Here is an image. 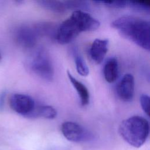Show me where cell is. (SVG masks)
<instances>
[{"instance_id":"cell-1","label":"cell","mask_w":150,"mask_h":150,"mask_svg":"<svg viewBox=\"0 0 150 150\" xmlns=\"http://www.w3.org/2000/svg\"><path fill=\"white\" fill-rule=\"evenodd\" d=\"M100 22L85 11L75 10L57 29L54 39L60 44L72 42L82 32L97 29Z\"/></svg>"},{"instance_id":"cell-2","label":"cell","mask_w":150,"mask_h":150,"mask_svg":"<svg viewBox=\"0 0 150 150\" xmlns=\"http://www.w3.org/2000/svg\"><path fill=\"white\" fill-rule=\"evenodd\" d=\"M111 26L127 39L142 49H150L149 22L144 19L130 15L121 16L111 23Z\"/></svg>"},{"instance_id":"cell-3","label":"cell","mask_w":150,"mask_h":150,"mask_svg":"<svg viewBox=\"0 0 150 150\" xmlns=\"http://www.w3.org/2000/svg\"><path fill=\"white\" fill-rule=\"evenodd\" d=\"M118 132L128 144L139 148L145 142L149 135V122L142 117L132 116L121 122Z\"/></svg>"},{"instance_id":"cell-4","label":"cell","mask_w":150,"mask_h":150,"mask_svg":"<svg viewBox=\"0 0 150 150\" xmlns=\"http://www.w3.org/2000/svg\"><path fill=\"white\" fill-rule=\"evenodd\" d=\"M29 67L36 75L46 81H51L54 76V69L50 58L43 49H37L30 56Z\"/></svg>"},{"instance_id":"cell-5","label":"cell","mask_w":150,"mask_h":150,"mask_svg":"<svg viewBox=\"0 0 150 150\" xmlns=\"http://www.w3.org/2000/svg\"><path fill=\"white\" fill-rule=\"evenodd\" d=\"M61 131L64 137L71 142H86L93 138L90 132L81 125L72 121L63 122L61 126Z\"/></svg>"},{"instance_id":"cell-6","label":"cell","mask_w":150,"mask_h":150,"mask_svg":"<svg viewBox=\"0 0 150 150\" xmlns=\"http://www.w3.org/2000/svg\"><path fill=\"white\" fill-rule=\"evenodd\" d=\"M9 104L14 111L28 118H30L37 105L32 97L20 93H15L11 96Z\"/></svg>"},{"instance_id":"cell-7","label":"cell","mask_w":150,"mask_h":150,"mask_svg":"<svg viewBox=\"0 0 150 150\" xmlns=\"http://www.w3.org/2000/svg\"><path fill=\"white\" fill-rule=\"evenodd\" d=\"M38 36L34 26L22 25L18 27L15 32L16 42L25 49H30L34 47L37 42Z\"/></svg>"},{"instance_id":"cell-8","label":"cell","mask_w":150,"mask_h":150,"mask_svg":"<svg viewBox=\"0 0 150 150\" xmlns=\"http://www.w3.org/2000/svg\"><path fill=\"white\" fill-rule=\"evenodd\" d=\"M135 80L131 74H125L117 86V93L118 97L125 102L131 101L134 95Z\"/></svg>"},{"instance_id":"cell-9","label":"cell","mask_w":150,"mask_h":150,"mask_svg":"<svg viewBox=\"0 0 150 150\" xmlns=\"http://www.w3.org/2000/svg\"><path fill=\"white\" fill-rule=\"evenodd\" d=\"M108 48V39H96L89 49V54L92 60L97 64L101 63L107 53Z\"/></svg>"},{"instance_id":"cell-10","label":"cell","mask_w":150,"mask_h":150,"mask_svg":"<svg viewBox=\"0 0 150 150\" xmlns=\"http://www.w3.org/2000/svg\"><path fill=\"white\" fill-rule=\"evenodd\" d=\"M67 74L70 81L72 84V86L74 87L78 94L81 104L83 106L88 104L90 101V94L87 88L84 84L76 79L69 71H67Z\"/></svg>"},{"instance_id":"cell-11","label":"cell","mask_w":150,"mask_h":150,"mask_svg":"<svg viewBox=\"0 0 150 150\" xmlns=\"http://www.w3.org/2000/svg\"><path fill=\"white\" fill-rule=\"evenodd\" d=\"M119 73L118 62L115 57L110 58L105 63L103 74L105 80L110 83L114 82L118 78Z\"/></svg>"},{"instance_id":"cell-12","label":"cell","mask_w":150,"mask_h":150,"mask_svg":"<svg viewBox=\"0 0 150 150\" xmlns=\"http://www.w3.org/2000/svg\"><path fill=\"white\" fill-rule=\"evenodd\" d=\"M57 116L56 109L50 105H36L30 118H44L46 119H53Z\"/></svg>"},{"instance_id":"cell-13","label":"cell","mask_w":150,"mask_h":150,"mask_svg":"<svg viewBox=\"0 0 150 150\" xmlns=\"http://www.w3.org/2000/svg\"><path fill=\"white\" fill-rule=\"evenodd\" d=\"M38 3L43 8L57 13H62L67 9L65 1L40 0L38 1Z\"/></svg>"},{"instance_id":"cell-14","label":"cell","mask_w":150,"mask_h":150,"mask_svg":"<svg viewBox=\"0 0 150 150\" xmlns=\"http://www.w3.org/2000/svg\"><path fill=\"white\" fill-rule=\"evenodd\" d=\"M72 53L77 73L82 76H87L89 73V69L85 60L79 53L77 48L74 47L72 50Z\"/></svg>"},{"instance_id":"cell-15","label":"cell","mask_w":150,"mask_h":150,"mask_svg":"<svg viewBox=\"0 0 150 150\" xmlns=\"http://www.w3.org/2000/svg\"><path fill=\"white\" fill-rule=\"evenodd\" d=\"M97 4L114 8H124L128 7V1H96Z\"/></svg>"},{"instance_id":"cell-16","label":"cell","mask_w":150,"mask_h":150,"mask_svg":"<svg viewBox=\"0 0 150 150\" xmlns=\"http://www.w3.org/2000/svg\"><path fill=\"white\" fill-rule=\"evenodd\" d=\"M128 7L144 12H149L150 5L149 2L145 1H128Z\"/></svg>"},{"instance_id":"cell-17","label":"cell","mask_w":150,"mask_h":150,"mask_svg":"<svg viewBox=\"0 0 150 150\" xmlns=\"http://www.w3.org/2000/svg\"><path fill=\"white\" fill-rule=\"evenodd\" d=\"M139 100L143 111L148 116H149V97L146 94H141Z\"/></svg>"},{"instance_id":"cell-18","label":"cell","mask_w":150,"mask_h":150,"mask_svg":"<svg viewBox=\"0 0 150 150\" xmlns=\"http://www.w3.org/2000/svg\"><path fill=\"white\" fill-rule=\"evenodd\" d=\"M6 94L5 92H2L0 94V110H2L4 108L5 104V98Z\"/></svg>"},{"instance_id":"cell-19","label":"cell","mask_w":150,"mask_h":150,"mask_svg":"<svg viewBox=\"0 0 150 150\" xmlns=\"http://www.w3.org/2000/svg\"><path fill=\"white\" fill-rule=\"evenodd\" d=\"M1 54H0V60H1Z\"/></svg>"}]
</instances>
